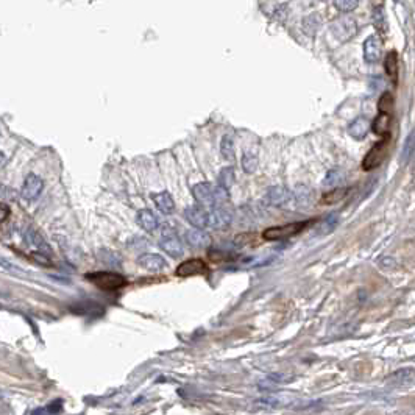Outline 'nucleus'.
<instances>
[{"instance_id": "nucleus-6", "label": "nucleus", "mask_w": 415, "mask_h": 415, "mask_svg": "<svg viewBox=\"0 0 415 415\" xmlns=\"http://www.w3.org/2000/svg\"><path fill=\"white\" fill-rule=\"evenodd\" d=\"M231 220H233V212L223 206L212 208V211L208 212V228L225 229L229 226Z\"/></svg>"}, {"instance_id": "nucleus-29", "label": "nucleus", "mask_w": 415, "mask_h": 415, "mask_svg": "<svg viewBox=\"0 0 415 415\" xmlns=\"http://www.w3.org/2000/svg\"><path fill=\"white\" fill-rule=\"evenodd\" d=\"M359 5V0H334V6L340 13H350L355 11Z\"/></svg>"}, {"instance_id": "nucleus-30", "label": "nucleus", "mask_w": 415, "mask_h": 415, "mask_svg": "<svg viewBox=\"0 0 415 415\" xmlns=\"http://www.w3.org/2000/svg\"><path fill=\"white\" fill-rule=\"evenodd\" d=\"M337 225V215L336 214H331V215H328L325 218H322L320 220V226H319V233L323 234V233H329V231H333Z\"/></svg>"}, {"instance_id": "nucleus-12", "label": "nucleus", "mask_w": 415, "mask_h": 415, "mask_svg": "<svg viewBox=\"0 0 415 415\" xmlns=\"http://www.w3.org/2000/svg\"><path fill=\"white\" fill-rule=\"evenodd\" d=\"M186 240L191 247L194 248H206L212 243V237L203 231L202 228H195V229H189L186 233Z\"/></svg>"}, {"instance_id": "nucleus-37", "label": "nucleus", "mask_w": 415, "mask_h": 415, "mask_svg": "<svg viewBox=\"0 0 415 415\" xmlns=\"http://www.w3.org/2000/svg\"><path fill=\"white\" fill-rule=\"evenodd\" d=\"M61 409H63V401L56 400V401H53L52 405L47 408V412H50V414H56V412H59Z\"/></svg>"}, {"instance_id": "nucleus-25", "label": "nucleus", "mask_w": 415, "mask_h": 415, "mask_svg": "<svg viewBox=\"0 0 415 415\" xmlns=\"http://www.w3.org/2000/svg\"><path fill=\"white\" fill-rule=\"evenodd\" d=\"M234 180H236L234 169L233 167H223L220 170V174H218V186L229 189L231 186L234 185Z\"/></svg>"}, {"instance_id": "nucleus-9", "label": "nucleus", "mask_w": 415, "mask_h": 415, "mask_svg": "<svg viewBox=\"0 0 415 415\" xmlns=\"http://www.w3.org/2000/svg\"><path fill=\"white\" fill-rule=\"evenodd\" d=\"M383 52V42L376 36H370V38L364 42V59L370 64H375L380 61Z\"/></svg>"}, {"instance_id": "nucleus-39", "label": "nucleus", "mask_w": 415, "mask_h": 415, "mask_svg": "<svg viewBox=\"0 0 415 415\" xmlns=\"http://www.w3.org/2000/svg\"><path fill=\"white\" fill-rule=\"evenodd\" d=\"M9 217V208L6 205H0V222H5Z\"/></svg>"}, {"instance_id": "nucleus-20", "label": "nucleus", "mask_w": 415, "mask_h": 415, "mask_svg": "<svg viewBox=\"0 0 415 415\" xmlns=\"http://www.w3.org/2000/svg\"><path fill=\"white\" fill-rule=\"evenodd\" d=\"M25 239H27V242L30 243V245L34 247L36 250H39V251H42V253H47V254H52L50 247L47 245L45 240L42 239V236L38 233V231H34L33 228H28V229L25 231Z\"/></svg>"}, {"instance_id": "nucleus-16", "label": "nucleus", "mask_w": 415, "mask_h": 415, "mask_svg": "<svg viewBox=\"0 0 415 415\" xmlns=\"http://www.w3.org/2000/svg\"><path fill=\"white\" fill-rule=\"evenodd\" d=\"M372 124H370V120L367 117H364V116H359L358 119H355L350 124L348 127V134L353 138V139H364L365 136H367V133L370 130Z\"/></svg>"}, {"instance_id": "nucleus-40", "label": "nucleus", "mask_w": 415, "mask_h": 415, "mask_svg": "<svg viewBox=\"0 0 415 415\" xmlns=\"http://www.w3.org/2000/svg\"><path fill=\"white\" fill-rule=\"evenodd\" d=\"M3 164H5V155L0 152V167H2Z\"/></svg>"}, {"instance_id": "nucleus-24", "label": "nucleus", "mask_w": 415, "mask_h": 415, "mask_svg": "<svg viewBox=\"0 0 415 415\" xmlns=\"http://www.w3.org/2000/svg\"><path fill=\"white\" fill-rule=\"evenodd\" d=\"M294 202L301 206H308L312 202V191L308 186H297L294 191Z\"/></svg>"}, {"instance_id": "nucleus-22", "label": "nucleus", "mask_w": 415, "mask_h": 415, "mask_svg": "<svg viewBox=\"0 0 415 415\" xmlns=\"http://www.w3.org/2000/svg\"><path fill=\"white\" fill-rule=\"evenodd\" d=\"M348 194H350V188H339V189H334V191L325 192L322 195L320 203L322 205H336V203L344 200Z\"/></svg>"}, {"instance_id": "nucleus-8", "label": "nucleus", "mask_w": 415, "mask_h": 415, "mask_svg": "<svg viewBox=\"0 0 415 415\" xmlns=\"http://www.w3.org/2000/svg\"><path fill=\"white\" fill-rule=\"evenodd\" d=\"M42 189H44V181L39 177L30 174L25 178V181H23L22 189H20V195H22L23 200L33 202V200H36V199L39 197Z\"/></svg>"}, {"instance_id": "nucleus-4", "label": "nucleus", "mask_w": 415, "mask_h": 415, "mask_svg": "<svg viewBox=\"0 0 415 415\" xmlns=\"http://www.w3.org/2000/svg\"><path fill=\"white\" fill-rule=\"evenodd\" d=\"M331 33L337 41L345 42L358 33V22L351 16H340L331 23Z\"/></svg>"}, {"instance_id": "nucleus-21", "label": "nucleus", "mask_w": 415, "mask_h": 415, "mask_svg": "<svg viewBox=\"0 0 415 415\" xmlns=\"http://www.w3.org/2000/svg\"><path fill=\"white\" fill-rule=\"evenodd\" d=\"M301 25H303V31L306 33L308 36H315L317 31L322 28L323 22H322V17L319 14H309V16H306L303 19Z\"/></svg>"}, {"instance_id": "nucleus-31", "label": "nucleus", "mask_w": 415, "mask_h": 415, "mask_svg": "<svg viewBox=\"0 0 415 415\" xmlns=\"http://www.w3.org/2000/svg\"><path fill=\"white\" fill-rule=\"evenodd\" d=\"M392 105H394V97L390 92H384L381 95V99L380 102H378V109L380 111H384V113H390L392 111Z\"/></svg>"}, {"instance_id": "nucleus-10", "label": "nucleus", "mask_w": 415, "mask_h": 415, "mask_svg": "<svg viewBox=\"0 0 415 415\" xmlns=\"http://www.w3.org/2000/svg\"><path fill=\"white\" fill-rule=\"evenodd\" d=\"M160 248L172 258H178L183 254V243L175 233L163 234V237L160 239Z\"/></svg>"}, {"instance_id": "nucleus-15", "label": "nucleus", "mask_w": 415, "mask_h": 415, "mask_svg": "<svg viewBox=\"0 0 415 415\" xmlns=\"http://www.w3.org/2000/svg\"><path fill=\"white\" fill-rule=\"evenodd\" d=\"M206 270H208V267L202 259H189L178 265L177 275L178 276H192V275H202Z\"/></svg>"}, {"instance_id": "nucleus-38", "label": "nucleus", "mask_w": 415, "mask_h": 415, "mask_svg": "<svg viewBox=\"0 0 415 415\" xmlns=\"http://www.w3.org/2000/svg\"><path fill=\"white\" fill-rule=\"evenodd\" d=\"M380 265H381V268H384V270H387V268H394V267H397V262H395V259H394V258H384V259L380 262Z\"/></svg>"}, {"instance_id": "nucleus-35", "label": "nucleus", "mask_w": 415, "mask_h": 415, "mask_svg": "<svg viewBox=\"0 0 415 415\" xmlns=\"http://www.w3.org/2000/svg\"><path fill=\"white\" fill-rule=\"evenodd\" d=\"M254 239V234L251 233H243V234H239L234 237V243L237 247H243V245H247L248 242H251Z\"/></svg>"}, {"instance_id": "nucleus-32", "label": "nucleus", "mask_w": 415, "mask_h": 415, "mask_svg": "<svg viewBox=\"0 0 415 415\" xmlns=\"http://www.w3.org/2000/svg\"><path fill=\"white\" fill-rule=\"evenodd\" d=\"M50 254H47V253H42L39 250H36L31 253V259L36 262V264H39V265H44V267H53V262L52 259L48 258Z\"/></svg>"}, {"instance_id": "nucleus-33", "label": "nucleus", "mask_w": 415, "mask_h": 415, "mask_svg": "<svg viewBox=\"0 0 415 415\" xmlns=\"http://www.w3.org/2000/svg\"><path fill=\"white\" fill-rule=\"evenodd\" d=\"M0 270L6 272V273H14V275H22L23 273L16 264L6 261L5 258H0Z\"/></svg>"}, {"instance_id": "nucleus-27", "label": "nucleus", "mask_w": 415, "mask_h": 415, "mask_svg": "<svg viewBox=\"0 0 415 415\" xmlns=\"http://www.w3.org/2000/svg\"><path fill=\"white\" fill-rule=\"evenodd\" d=\"M220 150H222V155L225 160H228V161L234 160V144L229 136H223L222 144H220Z\"/></svg>"}, {"instance_id": "nucleus-13", "label": "nucleus", "mask_w": 415, "mask_h": 415, "mask_svg": "<svg viewBox=\"0 0 415 415\" xmlns=\"http://www.w3.org/2000/svg\"><path fill=\"white\" fill-rule=\"evenodd\" d=\"M138 264L144 268H147L150 272H161L167 267V262L163 256L156 254V253H147V254H142L139 256Z\"/></svg>"}, {"instance_id": "nucleus-2", "label": "nucleus", "mask_w": 415, "mask_h": 415, "mask_svg": "<svg viewBox=\"0 0 415 415\" xmlns=\"http://www.w3.org/2000/svg\"><path fill=\"white\" fill-rule=\"evenodd\" d=\"M86 279H89L91 283H94L97 287H100L103 290H117L120 287H124L127 284L125 278L113 273V272H95V273H88Z\"/></svg>"}, {"instance_id": "nucleus-5", "label": "nucleus", "mask_w": 415, "mask_h": 415, "mask_svg": "<svg viewBox=\"0 0 415 415\" xmlns=\"http://www.w3.org/2000/svg\"><path fill=\"white\" fill-rule=\"evenodd\" d=\"M387 152H389V138H381V141L376 142L369 150V153L365 155L364 161H362V169L369 172V170L380 167L383 164V161L386 160Z\"/></svg>"}, {"instance_id": "nucleus-41", "label": "nucleus", "mask_w": 415, "mask_h": 415, "mask_svg": "<svg viewBox=\"0 0 415 415\" xmlns=\"http://www.w3.org/2000/svg\"><path fill=\"white\" fill-rule=\"evenodd\" d=\"M322 2H328V0H322Z\"/></svg>"}, {"instance_id": "nucleus-1", "label": "nucleus", "mask_w": 415, "mask_h": 415, "mask_svg": "<svg viewBox=\"0 0 415 415\" xmlns=\"http://www.w3.org/2000/svg\"><path fill=\"white\" fill-rule=\"evenodd\" d=\"M192 195L203 208H218L228 203V189L214 186L211 183H199L192 188Z\"/></svg>"}, {"instance_id": "nucleus-19", "label": "nucleus", "mask_w": 415, "mask_h": 415, "mask_svg": "<svg viewBox=\"0 0 415 415\" xmlns=\"http://www.w3.org/2000/svg\"><path fill=\"white\" fill-rule=\"evenodd\" d=\"M415 376V370L411 367H403L394 373H390L387 376V383L389 384H394V386H401V384H406L409 383L412 378Z\"/></svg>"}, {"instance_id": "nucleus-3", "label": "nucleus", "mask_w": 415, "mask_h": 415, "mask_svg": "<svg viewBox=\"0 0 415 415\" xmlns=\"http://www.w3.org/2000/svg\"><path fill=\"white\" fill-rule=\"evenodd\" d=\"M312 223V220L309 222H295V223H287V225H281V226H272V228H267L264 231V239L267 240H283L292 236H297L298 233L309 226Z\"/></svg>"}, {"instance_id": "nucleus-11", "label": "nucleus", "mask_w": 415, "mask_h": 415, "mask_svg": "<svg viewBox=\"0 0 415 415\" xmlns=\"http://www.w3.org/2000/svg\"><path fill=\"white\" fill-rule=\"evenodd\" d=\"M185 217L195 228H208V211L203 206H189L185 211Z\"/></svg>"}, {"instance_id": "nucleus-23", "label": "nucleus", "mask_w": 415, "mask_h": 415, "mask_svg": "<svg viewBox=\"0 0 415 415\" xmlns=\"http://www.w3.org/2000/svg\"><path fill=\"white\" fill-rule=\"evenodd\" d=\"M384 69H386V74L392 78V81L397 83V78H398V55H397V52L392 50L386 55Z\"/></svg>"}, {"instance_id": "nucleus-26", "label": "nucleus", "mask_w": 415, "mask_h": 415, "mask_svg": "<svg viewBox=\"0 0 415 415\" xmlns=\"http://www.w3.org/2000/svg\"><path fill=\"white\" fill-rule=\"evenodd\" d=\"M414 153H415V131H412V133L409 134L408 139H406V142H405V145H403L401 161H403V163H408Z\"/></svg>"}, {"instance_id": "nucleus-34", "label": "nucleus", "mask_w": 415, "mask_h": 415, "mask_svg": "<svg viewBox=\"0 0 415 415\" xmlns=\"http://www.w3.org/2000/svg\"><path fill=\"white\" fill-rule=\"evenodd\" d=\"M340 180H342V174L339 172V170H329V172L326 174V177H325L323 185L325 186H336L340 183Z\"/></svg>"}, {"instance_id": "nucleus-17", "label": "nucleus", "mask_w": 415, "mask_h": 415, "mask_svg": "<svg viewBox=\"0 0 415 415\" xmlns=\"http://www.w3.org/2000/svg\"><path fill=\"white\" fill-rule=\"evenodd\" d=\"M152 199L156 205V208L160 209L163 214H172L174 209H175V202H174V197L170 195V192H158V194H153L152 195Z\"/></svg>"}, {"instance_id": "nucleus-14", "label": "nucleus", "mask_w": 415, "mask_h": 415, "mask_svg": "<svg viewBox=\"0 0 415 415\" xmlns=\"http://www.w3.org/2000/svg\"><path fill=\"white\" fill-rule=\"evenodd\" d=\"M390 124H392V113L380 111L376 116V119L373 120L372 130L380 138H389L390 136Z\"/></svg>"}, {"instance_id": "nucleus-18", "label": "nucleus", "mask_w": 415, "mask_h": 415, "mask_svg": "<svg viewBox=\"0 0 415 415\" xmlns=\"http://www.w3.org/2000/svg\"><path fill=\"white\" fill-rule=\"evenodd\" d=\"M136 222L142 229L149 231V233L158 228V217L150 209H141L136 215Z\"/></svg>"}, {"instance_id": "nucleus-7", "label": "nucleus", "mask_w": 415, "mask_h": 415, "mask_svg": "<svg viewBox=\"0 0 415 415\" xmlns=\"http://www.w3.org/2000/svg\"><path fill=\"white\" fill-rule=\"evenodd\" d=\"M290 202H294V192L283 186H272L265 194V203L270 206H287Z\"/></svg>"}, {"instance_id": "nucleus-28", "label": "nucleus", "mask_w": 415, "mask_h": 415, "mask_svg": "<svg viewBox=\"0 0 415 415\" xmlns=\"http://www.w3.org/2000/svg\"><path fill=\"white\" fill-rule=\"evenodd\" d=\"M242 169H243V172H247V174L256 172V169H258V158L251 153H245L242 156Z\"/></svg>"}, {"instance_id": "nucleus-36", "label": "nucleus", "mask_w": 415, "mask_h": 415, "mask_svg": "<svg viewBox=\"0 0 415 415\" xmlns=\"http://www.w3.org/2000/svg\"><path fill=\"white\" fill-rule=\"evenodd\" d=\"M373 20H375V27L376 28H383V30H386V22H384V14H383V9L380 8V9H375V14H373Z\"/></svg>"}]
</instances>
